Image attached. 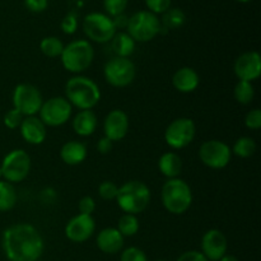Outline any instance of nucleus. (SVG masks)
I'll list each match as a JSON object with an SVG mask.
<instances>
[{
  "label": "nucleus",
  "mask_w": 261,
  "mask_h": 261,
  "mask_svg": "<svg viewBox=\"0 0 261 261\" xmlns=\"http://www.w3.org/2000/svg\"><path fill=\"white\" fill-rule=\"evenodd\" d=\"M3 250L10 261H36L43 252V240L37 229L27 223L8 227L3 233Z\"/></svg>",
  "instance_id": "1"
},
{
  "label": "nucleus",
  "mask_w": 261,
  "mask_h": 261,
  "mask_svg": "<svg viewBox=\"0 0 261 261\" xmlns=\"http://www.w3.org/2000/svg\"><path fill=\"white\" fill-rule=\"evenodd\" d=\"M66 99L79 110H92L101 99V91L94 81L88 76L76 75L69 79L65 87Z\"/></svg>",
  "instance_id": "2"
},
{
  "label": "nucleus",
  "mask_w": 261,
  "mask_h": 261,
  "mask_svg": "<svg viewBox=\"0 0 261 261\" xmlns=\"http://www.w3.org/2000/svg\"><path fill=\"white\" fill-rule=\"evenodd\" d=\"M116 201L126 214L142 213L150 203V190L144 182L129 181L119 188Z\"/></svg>",
  "instance_id": "3"
},
{
  "label": "nucleus",
  "mask_w": 261,
  "mask_h": 261,
  "mask_svg": "<svg viewBox=\"0 0 261 261\" xmlns=\"http://www.w3.org/2000/svg\"><path fill=\"white\" fill-rule=\"evenodd\" d=\"M161 198L163 206L172 214H184L193 203L190 186L181 178H170L163 185Z\"/></svg>",
  "instance_id": "4"
},
{
  "label": "nucleus",
  "mask_w": 261,
  "mask_h": 261,
  "mask_svg": "<svg viewBox=\"0 0 261 261\" xmlns=\"http://www.w3.org/2000/svg\"><path fill=\"white\" fill-rule=\"evenodd\" d=\"M60 58L66 70L78 74L91 66L94 58V50L88 41L75 40L64 46Z\"/></svg>",
  "instance_id": "5"
},
{
  "label": "nucleus",
  "mask_w": 261,
  "mask_h": 261,
  "mask_svg": "<svg viewBox=\"0 0 261 261\" xmlns=\"http://www.w3.org/2000/svg\"><path fill=\"white\" fill-rule=\"evenodd\" d=\"M126 30L135 42H148L161 32L162 24L157 15L149 10H140L129 18Z\"/></svg>",
  "instance_id": "6"
},
{
  "label": "nucleus",
  "mask_w": 261,
  "mask_h": 261,
  "mask_svg": "<svg viewBox=\"0 0 261 261\" xmlns=\"http://www.w3.org/2000/svg\"><path fill=\"white\" fill-rule=\"evenodd\" d=\"M0 168L3 177L7 182H22L30 173L31 158L25 150L14 149L5 155Z\"/></svg>",
  "instance_id": "7"
},
{
  "label": "nucleus",
  "mask_w": 261,
  "mask_h": 261,
  "mask_svg": "<svg viewBox=\"0 0 261 261\" xmlns=\"http://www.w3.org/2000/svg\"><path fill=\"white\" fill-rule=\"evenodd\" d=\"M83 31L89 40L98 43H106L116 33L112 18L103 13H89L83 20Z\"/></svg>",
  "instance_id": "8"
},
{
  "label": "nucleus",
  "mask_w": 261,
  "mask_h": 261,
  "mask_svg": "<svg viewBox=\"0 0 261 261\" xmlns=\"http://www.w3.org/2000/svg\"><path fill=\"white\" fill-rule=\"evenodd\" d=\"M105 78L107 83L111 84L112 87L122 88L133 83L137 74L134 63L129 58H115L110 59L106 63L103 69Z\"/></svg>",
  "instance_id": "9"
},
{
  "label": "nucleus",
  "mask_w": 261,
  "mask_h": 261,
  "mask_svg": "<svg viewBox=\"0 0 261 261\" xmlns=\"http://www.w3.org/2000/svg\"><path fill=\"white\" fill-rule=\"evenodd\" d=\"M43 103L41 92L32 84H18L13 92V106L24 117L35 116Z\"/></svg>",
  "instance_id": "10"
},
{
  "label": "nucleus",
  "mask_w": 261,
  "mask_h": 261,
  "mask_svg": "<svg viewBox=\"0 0 261 261\" xmlns=\"http://www.w3.org/2000/svg\"><path fill=\"white\" fill-rule=\"evenodd\" d=\"M38 114H40L38 119L46 126H61L70 119L71 105L64 97H53L43 102Z\"/></svg>",
  "instance_id": "11"
},
{
  "label": "nucleus",
  "mask_w": 261,
  "mask_h": 261,
  "mask_svg": "<svg viewBox=\"0 0 261 261\" xmlns=\"http://www.w3.org/2000/svg\"><path fill=\"white\" fill-rule=\"evenodd\" d=\"M196 126L189 117H180L171 122L165 132V140L173 149L188 147L195 138Z\"/></svg>",
  "instance_id": "12"
},
{
  "label": "nucleus",
  "mask_w": 261,
  "mask_h": 261,
  "mask_svg": "<svg viewBox=\"0 0 261 261\" xmlns=\"http://www.w3.org/2000/svg\"><path fill=\"white\" fill-rule=\"evenodd\" d=\"M199 158L206 167L221 170L228 166L232 158V150L228 144L221 140H208L201 144Z\"/></svg>",
  "instance_id": "13"
},
{
  "label": "nucleus",
  "mask_w": 261,
  "mask_h": 261,
  "mask_svg": "<svg viewBox=\"0 0 261 261\" xmlns=\"http://www.w3.org/2000/svg\"><path fill=\"white\" fill-rule=\"evenodd\" d=\"M234 74L240 81H256L261 74V56L256 51H247L234 61Z\"/></svg>",
  "instance_id": "14"
},
{
  "label": "nucleus",
  "mask_w": 261,
  "mask_h": 261,
  "mask_svg": "<svg viewBox=\"0 0 261 261\" xmlns=\"http://www.w3.org/2000/svg\"><path fill=\"white\" fill-rule=\"evenodd\" d=\"M227 252V239L219 229H209L201 239V254L209 261H219Z\"/></svg>",
  "instance_id": "15"
},
{
  "label": "nucleus",
  "mask_w": 261,
  "mask_h": 261,
  "mask_svg": "<svg viewBox=\"0 0 261 261\" xmlns=\"http://www.w3.org/2000/svg\"><path fill=\"white\" fill-rule=\"evenodd\" d=\"M96 231V223L92 216L78 214L68 222L65 227V234L70 241L84 242L91 239Z\"/></svg>",
  "instance_id": "16"
},
{
  "label": "nucleus",
  "mask_w": 261,
  "mask_h": 261,
  "mask_svg": "<svg viewBox=\"0 0 261 261\" xmlns=\"http://www.w3.org/2000/svg\"><path fill=\"white\" fill-rule=\"evenodd\" d=\"M105 137L111 142L124 139L129 130V117L122 110H114L106 116L103 122Z\"/></svg>",
  "instance_id": "17"
},
{
  "label": "nucleus",
  "mask_w": 261,
  "mask_h": 261,
  "mask_svg": "<svg viewBox=\"0 0 261 261\" xmlns=\"http://www.w3.org/2000/svg\"><path fill=\"white\" fill-rule=\"evenodd\" d=\"M20 134L30 144H42L47 135L46 125L36 116H27L20 124Z\"/></svg>",
  "instance_id": "18"
},
{
  "label": "nucleus",
  "mask_w": 261,
  "mask_h": 261,
  "mask_svg": "<svg viewBox=\"0 0 261 261\" xmlns=\"http://www.w3.org/2000/svg\"><path fill=\"white\" fill-rule=\"evenodd\" d=\"M97 246L105 254H117L124 246V236L114 227L105 228L97 236Z\"/></svg>",
  "instance_id": "19"
},
{
  "label": "nucleus",
  "mask_w": 261,
  "mask_h": 261,
  "mask_svg": "<svg viewBox=\"0 0 261 261\" xmlns=\"http://www.w3.org/2000/svg\"><path fill=\"white\" fill-rule=\"evenodd\" d=\"M200 83V78L196 70L190 66L180 68L172 76V84L181 93H191L195 91Z\"/></svg>",
  "instance_id": "20"
},
{
  "label": "nucleus",
  "mask_w": 261,
  "mask_h": 261,
  "mask_svg": "<svg viewBox=\"0 0 261 261\" xmlns=\"http://www.w3.org/2000/svg\"><path fill=\"white\" fill-rule=\"evenodd\" d=\"M60 157L63 162L69 166L81 165L87 158V148L83 143L71 140L65 143L60 149Z\"/></svg>",
  "instance_id": "21"
},
{
  "label": "nucleus",
  "mask_w": 261,
  "mask_h": 261,
  "mask_svg": "<svg viewBox=\"0 0 261 261\" xmlns=\"http://www.w3.org/2000/svg\"><path fill=\"white\" fill-rule=\"evenodd\" d=\"M97 116L92 110H83L78 112L73 120V129L81 137H89L97 129Z\"/></svg>",
  "instance_id": "22"
},
{
  "label": "nucleus",
  "mask_w": 261,
  "mask_h": 261,
  "mask_svg": "<svg viewBox=\"0 0 261 261\" xmlns=\"http://www.w3.org/2000/svg\"><path fill=\"white\" fill-rule=\"evenodd\" d=\"M158 167L163 176L170 178H178L182 170V161L178 154L173 152H167L161 155L158 161Z\"/></svg>",
  "instance_id": "23"
},
{
  "label": "nucleus",
  "mask_w": 261,
  "mask_h": 261,
  "mask_svg": "<svg viewBox=\"0 0 261 261\" xmlns=\"http://www.w3.org/2000/svg\"><path fill=\"white\" fill-rule=\"evenodd\" d=\"M111 47L119 58H129L135 50V41L127 32H116L111 40Z\"/></svg>",
  "instance_id": "24"
},
{
  "label": "nucleus",
  "mask_w": 261,
  "mask_h": 261,
  "mask_svg": "<svg viewBox=\"0 0 261 261\" xmlns=\"http://www.w3.org/2000/svg\"><path fill=\"white\" fill-rule=\"evenodd\" d=\"M17 191L13 184L0 180V212H8L17 204Z\"/></svg>",
  "instance_id": "25"
},
{
  "label": "nucleus",
  "mask_w": 261,
  "mask_h": 261,
  "mask_svg": "<svg viewBox=\"0 0 261 261\" xmlns=\"http://www.w3.org/2000/svg\"><path fill=\"white\" fill-rule=\"evenodd\" d=\"M232 152L240 158H250L256 152V143L250 137H241L236 140Z\"/></svg>",
  "instance_id": "26"
},
{
  "label": "nucleus",
  "mask_w": 261,
  "mask_h": 261,
  "mask_svg": "<svg viewBox=\"0 0 261 261\" xmlns=\"http://www.w3.org/2000/svg\"><path fill=\"white\" fill-rule=\"evenodd\" d=\"M185 20V13L181 9H178V8H172V9L170 8L167 12L163 13L162 23L167 30H177V28L182 27Z\"/></svg>",
  "instance_id": "27"
},
{
  "label": "nucleus",
  "mask_w": 261,
  "mask_h": 261,
  "mask_svg": "<svg viewBox=\"0 0 261 261\" xmlns=\"http://www.w3.org/2000/svg\"><path fill=\"white\" fill-rule=\"evenodd\" d=\"M117 229L124 237H132L139 231V219L134 214L125 213L117 223Z\"/></svg>",
  "instance_id": "28"
},
{
  "label": "nucleus",
  "mask_w": 261,
  "mask_h": 261,
  "mask_svg": "<svg viewBox=\"0 0 261 261\" xmlns=\"http://www.w3.org/2000/svg\"><path fill=\"white\" fill-rule=\"evenodd\" d=\"M40 48L43 55L47 58H58L63 53L64 45L60 38L55 37V36H48L41 41Z\"/></svg>",
  "instance_id": "29"
},
{
  "label": "nucleus",
  "mask_w": 261,
  "mask_h": 261,
  "mask_svg": "<svg viewBox=\"0 0 261 261\" xmlns=\"http://www.w3.org/2000/svg\"><path fill=\"white\" fill-rule=\"evenodd\" d=\"M255 97V89L250 82L240 81L234 87V98L239 103L249 105L251 103Z\"/></svg>",
  "instance_id": "30"
},
{
  "label": "nucleus",
  "mask_w": 261,
  "mask_h": 261,
  "mask_svg": "<svg viewBox=\"0 0 261 261\" xmlns=\"http://www.w3.org/2000/svg\"><path fill=\"white\" fill-rule=\"evenodd\" d=\"M127 7V0H103V8L109 17L122 14Z\"/></svg>",
  "instance_id": "31"
},
{
  "label": "nucleus",
  "mask_w": 261,
  "mask_h": 261,
  "mask_svg": "<svg viewBox=\"0 0 261 261\" xmlns=\"http://www.w3.org/2000/svg\"><path fill=\"white\" fill-rule=\"evenodd\" d=\"M117 191H119V188L112 181H103L98 186V194L103 200H114V199H116Z\"/></svg>",
  "instance_id": "32"
},
{
  "label": "nucleus",
  "mask_w": 261,
  "mask_h": 261,
  "mask_svg": "<svg viewBox=\"0 0 261 261\" xmlns=\"http://www.w3.org/2000/svg\"><path fill=\"white\" fill-rule=\"evenodd\" d=\"M23 119H24V116H23L18 110H15L14 107H13L12 110H9V111L5 114L4 125L8 127V129H12V130L17 129V127L20 126Z\"/></svg>",
  "instance_id": "33"
},
{
  "label": "nucleus",
  "mask_w": 261,
  "mask_h": 261,
  "mask_svg": "<svg viewBox=\"0 0 261 261\" xmlns=\"http://www.w3.org/2000/svg\"><path fill=\"white\" fill-rule=\"evenodd\" d=\"M61 30L66 35L75 33V31L78 30V17H76L75 13L70 12L63 18V20H61Z\"/></svg>",
  "instance_id": "34"
},
{
  "label": "nucleus",
  "mask_w": 261,
  "mask_h": 261,
  "mask_svg": "<svg viewBox=\"0 0 261 261\" xmlns=\"http://www.w3.org/2000/svg\"><path fill=\"white\" fill-rule=\"evenodd\" d=\"M148 10L153 14H163L171 7V0H145Z\"/></svg>",
  "instance_id": "35"
},
{
  "label": "nucleus",
  "mask_w": 261,
  "mask_h": 261,
  "mask_svg": "<svg viewBox=\"0 0 261 261\" xmlns=\"http://www.w3.org/2000/svg\"><path fill=\"white\" fill-rule=\"evenodd\" d=\"M120 261H148L147 255L138 247H129L124 250L120 257Z\"/></svg>",
  "instance_id": "36"
},
{
  "label": "nucleus",
  "mask_w": 261,
  "mask_h": 261,
  "mask_svg": "<svg viewBox=\"0 0 261 261\" xmlns=\"http://www.w3.org/2000/svg\"><path fill=\"white\" fill-rule=\"evenodd\" d=\"M245 125L251 130H259L261 127V110H251L245 117Z\"/></svg>",
  "instance_id": "37"
},
{
  "label": "nucleus",
  "mask_w": 261,
  "mask_h": 261,
  "mask_svg": "<svg viewBox=\"0 0 261 261\" xmlns=\"http://www.w3.org/2000/svg\"><path fill=\"white\" fill-rule=\"evenodd\" d=\"M78 208L81 214H84V216H92V213L96 209V201H94L93 198L91 196H84V198L81 199L78 204Z\"/></svg>",
  "instance_id": "38"
},
{
  "label": "nucleus",
  "mask_w": 261,
  "mask_h": 261,
  "mask_svg": "<svg viewBox=\"0 0 261 261\" xmlns=\"http://www.w3.org/2000/svg\"><path fill=\"white\" fill-rule=\"evenodd\" d=\"M24 4L27 9L33 13H41L46 10L48 5V0H24Z\"/></svg>",
  "instance_id": "39"
},
{
  "label": "nucleus",
  "mask_w": 261,
  "mask_h": 261,
  "mask_svg": "<svg viewBox=\"0 0 261 261\" xmlns=\"http://www.w3.org/2000/svg\"><path fill=\"white\" fill-rule=\"evenodd\" d=\"M177 261H209L201 254L200 251H188L184 252L180 257H178Z\"/></svg>",
  "instance_id": "40"
},
{
  "label": "nucleus",
  "mask_w": 261,
  "mask_h": 261,
  "mask_svg": "<svg viewBox=\"0 0 261 261\" xmlns=\"http://www.w3.org/2000/svg\"><path fill=\"white\" fill-rule=\"evenodd\" d=\"M112 143L114 142H111L109 138H101L99 142L97 143V149H98V152L101 153V154H109L112 150Z\"/></svg>",
  "instance_id": "41"
},
{
  "label": "nucleus",
  "mask_w": 261,
  "mask_h": 261,
  "mask_svg": "<svg viewBox=\"0 0 261 261\" xmlns=\"http://www.w3.org/2000/svg\"><path fill=\"white\" fill-rule=\"evenodd\" d=\"M112 22H114L115 28H116V30L117 28H126L127 22H129V18L122 13V14L116 15V17L112 18Z\"/></svg>",
  "instance_id": "42"
},
{
  "label": "nucleus",
  "mask_w": 261,
  "mask_h": 261,
  "mask_svg": "<svg viewBox=\"0 0 261 261\" xmlns=\"http://www.w3.org/2000/svg\"><path fill=\"white\" fill-rule=\"evenodd\" d=\"M219 261H239L236 256H232V255H224Z\"/></svg>",
  "instance_id": "43"
},
{
  "label": "nucleus",
  "mask_w": 261,
  "mask_h": 261,
  "mask_svg": "<svg viewBox=\"0 0 261 261\" xmlns=\"http://www.w3.org/2000/svg\"><path fill=\"white\" fill-rule=\"evenodd\" d=\"M234 2H239V3H250L252 0H234Z\"/></svg>",
  "instance_id": "44"
},
{
  "label": "nucleus",
  "mask_w": 261,
  "mask_h": 261,
  "mask_svg": "<svg viewBox=\"0 0 261 261\" xmlns=\"http://www.w3.org/2000/svg\"><path fill=\"white\" fill-rule=\"evenodd\" d=\"M2 177H3V175H2V168H0V180H2Z\"/></svg>",
  "instance_id": "45"
},
{
  "label": "nucleus",
  "mask_w": 261,
  "mask_h": 261,
  "mask_svg": "<svg viewBox=\"0 0 261 261\" xmlns=\"http://www.w3.org/2000/svg\"><path fill=\"white\" fill-rule=\"evenodd\" d=\"M158 261H165V260H158Z\"/></svg>",
  "instance_id": "46"
}]
</instances>
